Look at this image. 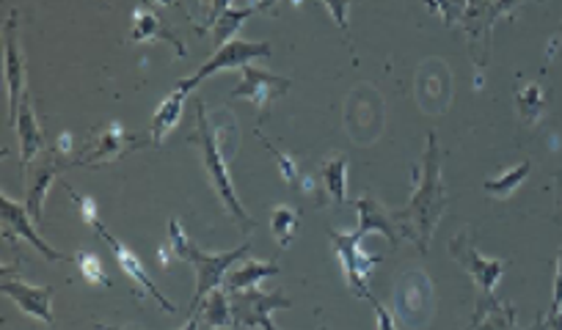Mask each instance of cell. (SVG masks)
Masks as SVG:
<instances>
[{
    "label": "cell",
    "mask_w": 562,
    "mask_h": 330,
    "mask_svg": "<svg viewBox=\"0 0 562 330\" xmlns=\"http://www.w3.org/2000/svg\"><path fill=\"white\" fill-rule=\"evenodd\" d=\"M221 133H224V129L210 124L204 102H196V133L188 135V144H193L202 149L204 169H207L210 185H213V191L218 193V198L224 202L226 213L232 215V220L237 224V229H240L243 235H248V231L257 229V220L246 213V207H243L240 198H237L235 187H232L229 169H226V157H224V151H221Z\"/></svg>",
    "instance_id": "cell-2"
},
{
    "label": "cell",
    "mask_w": 562,
    "mask_h": 330,
    "mask_svg": "<svg viewBox=\"0 0 562 330\" xmlns=\"http://www.w3.org/2000/svg\"><path fill=\"white\" fill-rule=\"evenodd\" d=\"M186 96L188 94H182V91H175V94L166 96V100L160 102L158 111H155L153 127H149V135H153L155 146H164L166 135L180 124L182 107H186Z\"/></svg>",
    "instance_id": "cell-23"
},
{
    "label": "cell",
    "mask_w": 562,
    "mask_h": 330,
    "mask_svg": "<svg viewBox=\"0 0 562 330\" xmlns=\"http://www.w3.org/2000/svg\"><path fill=\"white\" fill-rule=\"evenodd\" d=\"M75 166V160H67L64 155H58L56 149L47 151L40 162L34 166V171H25L29 174V193H25V209L31 213L34 224L42 220V207H45V196H47V187L56 182V177L61 174L64 169Z\"/></svg>",
    "instance_id": "cell-14"
},
{
    "label": "cell",
    "mask_w": 562,
    "mask_h": 330,
    "mask_svg": "<svg viewBox=\"0 0 562 330\" xmlns=\"http://www.w3.org/2000/svg\"><path fill=\"white\" fill-rule=\"evenodd\" d=\"M430 12L445 14L447 29H463L469 42V56L477 67H485L494 45V25L499 18L516 14L521 7H507V3H428Z\"/></svg>",
    "instance_id": "cell-4"
},
{
    "label": "cell",
    "mask_w": 562,
    "mask_h": 330,
    "mask_svg": "<svg viewBox=\"0 0 562 330\" xmlns=\"http://www.w3.org/2000/svg\"><path fill=\"white\" fill-rule=\"evenodd\" d=\"M257 138H259V140H262V144H265V146H268V151H270V155H273V160H276V162H279V169H281V177H284V180H288V185H293V187H301L299 166H295V162H293V160H290V157H288V155H281V151H276V146H273V144H270V140H268V138H265V135H262V133H259V129H257Z\"/></svg>",
    "instance_id": "cell-30"
},
{
    "label": "cell",
    "mask_w": 562,
    "mask_h": 330,
    "mask_svg": "<svg viewBox=\"0 0 562 330\" xmlns=\"http://www.w3.org/2000/svg\"><path fill=\"white\" fill-rule=\"evenodd\" d=\"M169 248L175 251L177 259H186V262H191L196 268V295H193L191 306H188V314H196L204 297L213 289H218V286H224V278L232 270V264H237L251 251V242H243L240 248L226 253H204L199 251L196 242L182 231L180 220L175 218L169 226Z\"/></svg>",
    "instance_id": "cell-3"
},
{
    "label": "cell",
    "mask_w": 562,
    "mask_h": 330,
    "mask_svg": "<svg viewBox=\"0 0 562 330\" xmlns=\"http://www.w3.org/2000/svg\"><path fill=\"white\" fill-rule=\"evenodd\" d=\"M91 229H94L97 235H100L102 240L108 242V248H111V253H113V257H116V262H119V268H122V273L127 275L130 281H133V286L140 292V295H147V297H153V300H158L160 308H164L166 314H175L177 311L175 303H171L169 297H166L164 292L158 289V286H155V281L149 278V273H147V270H144L140 259L135 257V253L130 251L127 246H122V242H119L116 237H113L111 231H108L105 226L100 224V220H97V224L91 226Z\"/></svg>",
    "instance_id": "cell-10"
},
{
    "label": "cell",
    "mask_w": 562,
    "mask_h": 330,
    "mask_svg": "<svg viewBox=\"0 0 562 330\" xmlns=\"http://www.w3.org/2000/svg\"><path fill=\"white\" fill-rule=\"evenodd\" d=\"M562 306V251L557 257V275H554V295H551V308L546 314H554Z\"/></svg>",
    "instance_id": "cell-32"
},
{
    "label": "cell",
    "mask_w": 562,
    "mask_h": 330,
    "mask_svg": "<svg viewBox=\"0 0 562 330\" xmlns=\"http://www.w3.org/2000/svg\"><path fill=\"white\" fill-rule=\"evenodd\" d=\"M0 292L7 297H12L20 308H23L29 317L42 319L45 325H53V311L50 300L56 295V286H31L25 281L9 275V270H3V281H0Z\"/></svg>",
    "instance_id": "cell-15"
},
{
    "label": "cell",
    "mask_w": 562,
    "mask_h": 330,
    "mask_svg": "<svg viewBox=\"0 0 562 330\" xmlns=\"http://www.w3.org/2000/svg\"><path fill=\"white\" fill-rule=\"evenodd\" d=\"M199 319H202L199 314H191V317H188V322H186V328H182V330H199Z\"/></svg>",
    "instance_id": "cell-38"
},
{
    "label": "cell",
    "mask_w": 562,
    "mask_h": 330,
    "mask_svg": "<svg viewBox=\"0 0 562 330\" xmlns=\"http://www.w3.org/2000/svg\"><path fill=\"white\" fill-rule=\"evenodd\" d=\"M356 209H359V226H356L353 235L359 237V240H364V237L372 235V231H381L383 237H389L392 248H397L400 242H403V237H400L397 231V224L392 220V213H386V209L370 196V193L356 202Z\"/></svg>",
    "instance_id": "cell-19"
},
{
    "label": "cell",
    "mask_w": 562,
    "mask_h": 330,
    "mask_svg": "<svg viewBox=\"0 0 562 330\" xmlns=\"http://www.w3.org/2000/svg\"><path fill=\"white\" fill-rule=\"evenodd\" d=\"M527 330H543V322H540V317H538V322H535L532 328H527Z\"/></svg>",
    "instance_id": "cell-40"
},
{
    "label": "cell",
    "mask_w": 562,
    "mask_h": 330,
    "mask_svg": "<svg viewBox=\"0 0 562 330\" xmlns=\"http://www.w3.org/2000/svg\"><path fill=\"white\" fill-rule=\"evenodd\" d=\"M75 262H78V270H80V273H83V278L89 281V284L111 286V278H108V275H105V270H102V262L94 257V253L80 251L78 257H75Z\"/></svg>",
    "instance_id": "cell-29"
},
{
    "label": "cell",
    "mask_w": 562,
    "mask_h": 330,
    "mask_svg": "<svg viewBox=\"0 0 562 330\" xmlns=\"http://www.w3.org/2000/svg\"><path fill=\"white\" fill-rule=\"evenodd\" d=\"M540 322H543V330H562V306L554 314H543Z\"/></svg>",
    "instance_id": "cell-35"
},
{
    "label": "cell",
    "mask_w": 562,
    "mask_h": 330,
    "mask_svg": "<svg viewBox=\"0 0 562 330\" xmlns=\"http://www.w3.org/2000/svg\"><path fill=\"white\" fill-rule=\"evenodd\" d=\"M56 151H58V155H72V135H69V133H64L61 138H58V144H56Z\"/></svg>",
    "instance_id": "cell-37"
},
{
    "label": "cell",
    "mask_w": 562,
    "mask_h": 330,
    "mask_svg": "<svg viewBox=\"0 0 562 330\" xmlns=\"http://www.w3.org/2000/svg\"><path fill=\"white\" fill-rule=\"evenodd\" d=\"M290 86H293L290 78H279L259 67H243V80L237 83V89H232L229 100H251L262 111V116H268L270 102L288 94Z\"/></svg>",
    "instance_id": "cell-12"
},
{
    "label": "cell",
    "mask_w": 562,
    "mask_h": 330,
    "mask_svg": "<svg viewBox=\"0 0 562 330\" xmlns=\"http://www.w3.org/2000/svg\"><path fill=\"white\" fill-rule=\"evenodd\" d=\"M3 53H7V86H9V102H12V122L18 116L20 100H23V58H20V39H18V14L7 18L3 25Z\"/></svg>",
    "instance_id": "cell-16"
},
{
    "label": "cell",
    "mask_w": 562,
    "mask_h": 330,
    "mask_svg": "<svg viewBox=\"0 0 562 330\" xmlns=\"http://www.w3.org/2000/svg\"><path fill=\"white\" fill-rule=\"evenodd\" d=\"M268 3H259V7H229V3H213L207 9V18H204L202 25H196L199 34H207L213 31L215 47H224L235 39L237 31L243 29L248 18H254L257 12H268Z\"/></svg>",
    "instance_id": "cell-13"
},
{
    "label": "cell",
    "mask_w": 562,
    "mask_h": 330,
    "mask_svg": "<svg viewBox=\"0 0 562 330\" xmlns=\"http://www.w3.org/2000/svg\"><path fill=\"white\" fill-rule=\"evenodd\" d=\"M67 193L75 198V204H78V209H80V215H83L86 224L94 226L97 224V204H94V198L80 196V193H75V187H69V185H67Z\"/></svg>",
    "instance_id": "cell-31"
},
{
    "label": "cell",
    "mask_w": 562,
    "mask_h": 330,
    "mask_svg": "<svg viewBox=\"0 0 562 330\" xmlns=\"http://www.w3.org/2000/svg\"><path fill=\"white\" fill-rule=\"evenodd\" d=\"M328 237H331L334 251H337L339 262H342V270H345V275H348V284H350V289H353V295L370 300L372 297L370 273L383 257H370V253H364L361 240L353 235V231L348 235V231L331 229L328 231Z\"/></svg>",
    "instance_id": "cell-8"
},
{
    "label": "cell",
    "mask_w": 562,
    "mask_h": 330,
    "mask_svg": "<svg viewBox=\"0 0 562 330\" xmlns=\"http://www.w3.org/2000/svg\"><path fill=\"white\" fill-rule=\"evenodd\" d=\"M199 317L204 319V322L210 325V328H232V308H229V292L224 289V286H218V289L210 292L207 297L202 300V306H199Z\"/></svg>",
    "instance_id": "cell-25"
},
{
    "label": "cell",
    "mask_w": 562,
    "mask_h": 330,
    "mask_svg": "<svg viewBox=\"0 0 562 330\" xmlns=\"http://www.w3.org/2000/svg\"><path fill=\"white\" fill-rule=\"evenodd\" d=\"M0 218H3V237H7V240L14 242L18 237H23V240L31 242V246H34L36 251L47 259V262H72V257H67V253L50 248L40 235H36L34 220H31L29 209H25L23 204L12 202L7 193H0Z\"/></svg>",
    "instance_id": "cell-11"
},
{
    "label": "cell",
    "mask_w": 562,
    "mask_h": 330,
    "mask_svg": "<svg viewBox=\"0 0 562 330\" xmlns=\"http://www.w3.org/2000/svg\"><path fill=\"white\" fill-rule=\"evenodd\" d=\"M467 330H521L516 325V308L513 303L496 300L494 295H480L474 306L472 325Z\"/></svg>",
    "instance_id": "cell-20"
},
{
    "label": "cell",
    "mask_w": 562,
    "mask_h": 330,
    "mask_svg": "<svg viewBox=\"0 0 562 330\" xmlns=\"http://www.w3.org/2000/svg\"><path fill=\"white\" fill-rule=\"evenodd\" d=\"M14 127H18V135H20V149H23V169L29 171L31 162H34L42 151V129H40V122H36L34 107H31L29 91H25L23 100H20L18 116H14Z\"/></svg>",
    "instance_id": "cell-21"
},
{
    "label": "cell",
    "mask_w": 562,
    "mask_h": 330,
    "mask_svg": "<svg viewBox=\"0 0 562 330\" xmlns=\"http://www.w3.org/2000/svg\"><path fill=\"white\" fill-rule=\"evenodd\" d=\"M97 330H130V328H108V325L97 322Z\"/></svg>",
    "instance_id": "cell-39"
},
{
    "label": "cell",
    "mask_w": 562,
    "mask_h": 330,
    "mask_svg": "<svg viewBox=\"0 0 562 330\" xmlns=\"http://www.w3.org/2000/svg\"><path fill=\"white\" fill-rule=\"evenodd\" d=\"M370 303H372V308H375V314H378V330H397V328H394V322H392V314H389L386 308L381 306V300H375V295L370 297Z\"/></svg>",
    "instance_id": "cell-33"
},
{
    "label": "cell",
    "mask_w": 562,
    "mask_h": 330,
    "mask_svg": "<svg viewBox=\"0 0 562 330\" xmlns=\"http://www.w3.org/2000/svg\"><path fill=\"white\" fill-rule=\"evenodd\" d=\"M270 229H273L279 248H288L293 242V237L299 235V215H295V209L276 207L270 213Z\"/></svg>",
    "instance_id": "cell-28"
},
{
    "label": "cell",
    "mask_w": 562,
    "mask_h": 330,
    "mask_svg": "<svg viewBox=\"0 0 562 330\" xmlns=\"http://www.w3.org/2000/svg\"><path fill=\"white\" fill-rule=\"evenodd\" d=\"M326 12H331L334 18H337V25H342V29H348V12L350 7H334V3H326Z\"/></svg>",
    "instance_id": "cell-36"
},
{
    "label": "cell",
    "mask_w": 562,
    "mask_h": 330,
    "mask_svg": "<svg viewBox=\"0 0 562 330\" xmlns=\"http://www.w3.org/2000/svg\"><path fill=\"white\" fill-rule=\"evenodd\" d=\"M416 187L403 209H392V220L403 240H411L419 253L430 251V237L439 226L441 215L447 213V191L441 180V151L436 133H428L425 140V157L422 169H414Z\"/></svg>",
    "instance_id": "cell-1"
},
{
    "label": "cell",
    "mask_w": 562,
    "mask_h": 330,
    "mask_svg": "<svg viewBox=\"0 0 562 330\" xmlns=\"http://www.w3.org/2000/svg\"><path fill=\"white\" fill-rule=\"evenodd\" d=\"M153 144V135L144 133H124L122 124L111 122L108 129H102L100 135L89 140L83 149L75 157V166H108V162L122 160L130 151L140 149V146Z\"/></svg>",
    "instance_id": "cell-6"
},
{
    "label": "cell",
    "mask_w": 562,
    "mask_h": 330,
    "mask_svg": "<svg viewBox=\"0 0 562 330\" xmlns=\"http://www.w3.org/2000/svg\"><path fill=\"white\" fill-rule=\"evenodd\" d=\"M529 171H532V162L521 160L518 166L507 169L505 174L496 177V180H485V185H483L485 193H491V196H496V198H510L513 193L518 191V185L527 180Z\"/></svg>",
    "instance_id": "cell-26"
},
{
    "label": "cell",
    "mask_w": 562,
    "mask_h": 330,
    "mask_svg": "<svg viewBox=\"0 0 562 330\" xmlns=\"http://www.w3.org/2000/svg\"><path fill=\"white\" fill-rule=\"evenodd\" d=\"M270 53H273L270 42H257V45H251V42L232 39L229 45L221 47V50L215 53L210 61H204V67H199L191 78L180 80V83H177V91H182V94H191V91L196 89L202 80H207L210 75L221 72V69H243V67H248L254 58H270Z\"/></svg>",
    "instance_id": "cell-7"
},
{
    "label": "cell",
    "mask_w": 562,
    "mask_h": 330,
    "mask_svg": "<svg viewBox=\"0 0 562 330\" xmlns=\"http://www.w3.org/2000/svg\"><path fill=\"white\" fill-rule=\"evenodd\" d=\"M516 107H518V116H521L524 124H538L540 116H543V107H546V96H543V86L540 83H529L524 86L521 91H516Z\"/></svg>",
    "instance_id": "cell-27"
},
{
    "label": "cell",
    "mask_w": 562,
    "mask_h": 330,
    "mask_svg": "<svg viewBox=\"0 0 562 330\" xmlns=\"http://www.w3.org/2000/svg\"><path fill=\"white\" fill-rule=\"evenodd\" d=\"M434 300V289H430V281L422 273H411L400 281L397 286V317H403L405 322H416L414 311L419 314V322L428 317V303Z\"/></svg>",
    "instance_id": "cell-17"
},
{
    "label": "cell",
    "mask_w": 562,
    "mask_h": 330,
    "mask_svg": "<svg viewBox=\"0 0 562 330\" xmlns=\"http://www.w3.org/2000/svg\"><path fill=\"white\" fill-rule=\"evenodd\" d=\"M317 330H328V328H317Z\"/></svg>",
    "instance_id": "cell-41"
},
{
    "label": "cell",
    "mask_w": 562,
    "mask_h": 330,
    "mask_svg": "<svg viewBox=\"0 0 562 330\" xmlns=\"http://www.w3.org/2000/svg\"><path fill=\"white\" fill-rule=\"evenodd\" d=\"M218 330H226V328H218Z\"/></svg>",
    "instance_id": "cell-42"
},
{
    "label": "cell",
    "mask_w": 562,
    "mask_h": 330,
    "mask_svg": "<svg viewBox=\"0 0 562 330\" xmlns=\"http://www.w3.org/2000/svg\"><path fill=\"white\" fill-rule=\"evenodd\" d=\"M450 257L472 275L474 284L483 289V295H494V286L499 284L502 273L507 270L505 259H488L477 251V246H474L472 240V231L469 229H463L461 235L450 242Z\"/></svg>",
    "instance_id": "cell-9"
},
{
    "label": "cell",
    "mask_w": 562,
    "mask_h": 330,
    "mask_svg": "<svg viewBox=\"0 0 562 330\" xmlns=\"http://www.w3.org/2000/svg\"><path fill=\"white\" fill-rule=\"evenodd\" d=\"M153 39L169 42V45L175 47L177 58L188 56V50L182 47V42L175 36V31H171L169 25L164 23V18H160V14L155 12L153 7L135 9V12H133V31H130L127 42H153Z\"/></svg>",
    "instance_id": "cell-18"
},
{
    "label": "cell",
    "mask_w": 562,
    "mask_h": 330,
    "mask_svg": "<svg viewBox=\"0 0 562 330\" xmlns=\"http://www.w3.org/2000/svg\"><path fill=\"white\" fill-rule=\"evenodd\" d=\"M562 58V25L557 29V34L549 39V50H546V61H560Z\"/></svg>",
    "instance_id": "cell-34"
},
{
    "label": "cell",
    "mask_w": 562,
    "mask_h": 330,
    "mask_svg": "<svg viewBox=\"0 0 562 330\" xmlns=\"http://www.w3.org/2000/svg\"><path fill=\"white\" fill-rule=\"evenodd\" d=\"M229 308H232V330H279L270 319V314L279 311V308H293L284 292H262V289H243L229 295Z\"/></svg>",
    "instance_id": "cell-5"
},
{
    "label": "cell",
    "mask_w": 562,
    "mask_h": 330,
    "mask_svg": "<svg viewBox=\"0 0 562 330\" xmlns=\"http://www.w3.org/2000/svg\"><path fill=\"white\" fill-rule=\"evenodd\" d=\"M279 270L281 268L276 262H254V259H248V262H243L240 268L226 273L224 289L229 292V295H235V292H243V289H254V286H259V281H265L268 275H276Z\"/></svg>",
    "instance_id": "cell-22"
},
{
    "label": "cell",
    "mask_w": 562,
    "mask_h": 330,
    "mask_svg": "<svg viewBox=\"0 0 562 330\" xmlns=\"http://www.w3.org/2000/svg\"><path fill=\"white\" fill-rule=\"evenodd\" d=\"M323 185H326L328 196L337 204L348 202V157L334 155L328 160H323L321 166Z\"/></svg>",
    "instance_id": "cell-24"
}]
</instances>
